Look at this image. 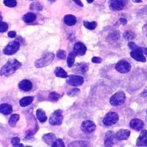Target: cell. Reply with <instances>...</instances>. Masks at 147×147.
<instances>
[{"mask_svg": "<svg viewBox=\"0 0 147 147\" xmlns=\"http://www.w3.org/2000/svg\"><path fill=\"white\" fill-rule=\"evenodd\" d=\"M22 66V63L17 59L10 60L1 68L0 71L1 76L9 77L13 75Z\"/></svg>", "mask_w": 147, "mask_h": 147, "instance_id": "obj_1", "label": "cell"}, {"mask_svg": "<svg viewBox=\"0 0 147 147\" xmlns=\"http://www.w3.org/2000/svg\"><path fill=\"white\" fill-rule=\"evenodd\" d=\"M55 58L53 53H49L40 59H38L35 62V66L38 68L44 67L51 64Z\"/></svg>", "mask_w": 147, "mask_h": 147, "instance_id": "obj_2", "label": "cell"}, {"mask_svg": "<svg viewBox=\"0 0 147 147\" xmlns=\"http://www.w3.org/2000/svg\"><path fill=\"white\" fill-rule=\"evenodd\" d=\"M63 111L60 109L55 111L50 116L49 122L51 125H59L61 124L63 120Z\"/></svg>", "mask_w": 147, "mask_h": 147, "instance_id": "obj_3", "label": "cell"}, {"mask_svg": "<svg viewBox=\"0 0 147 147\" xmlns=\"http://www.w3.org/2000/svg\"><path fill=\"white\" fill-rule=\"evenodd\" d=\"M126 100V96L123 92H117L112 96L110 100V104L117 107L124 104Z\"/></svg>", "mask_w": 147, "mask_h": 147, "instance_id": "obj_4", "label": "cell"}, {"mask_svg": "<svg viewBox=\"0 0 147 147\" xmlns=\"http://www.w3.org/2000/svg\"><path fill=\"white\" fill-rule=\"evenodd\" d=\"M20 44L17 41L10 42L3 49V54L7 55H12L16 54L20 48Z\"/></svg>", "mask_w": 147, "mask_h": 147, "instance_id": "obj_5", "label": "cell"}, {"mask_svg": "<svg viewBox=\"0 0 147 147\" xmlns=\"http://www.w3.org/2000/svg\"><path fill=\"white\" fill-rule=\"evenodd\" d=\"M119 119L117 113L114 112H110L107 113L103 119V123L105 125L109 126L117 123Z\"/></svg>", "mask_w": 147, "mask_h": 147, "instance_id": "obj_6", "label": "cell"}, {"mask_svg": "<svg viewBox=\"0 0 147 147\" xmlns=\"http://www.w3.org/2000/svg\"><path fill=\"white\" fill-rule=\"evenodd\" d=\"M66 82L69 85L73 86H80L84 83V78L80 76L70 75L68 76Z\"/></svg>", "mask_w": 147, "mask_h": 147, "instance_id": "obj_7", "label": "cell"}, {"mask_svg": "<svg viewBox=\"0 0 147 147\" xmlns=\"http://www.w3.org/2000/svg\"><path fill=\"white\" fill-rule=\"evenodd\" d=\"M96 125L93 121L90 120H85L82 122L80 129L84 133H91L96 129Z\"/></svg>", "mask_w": 147, "mask_h": 147, "instance_id": "obj_8", "label": "cell"}, {"mask_svg": "<svg viewBox=\"0 0 147 147\" xmlns=\"http://www.w3.org/2000/svg\"><path fill=\"white\" fill-rule=\"evenodd\" d=\"M117 71L121 74H126L130 71L131 66L127 61L122 60L119 61L115 66Z\"/></svg>", "mask_w": 147, "mask_h": 147, "instance_id": "obj_9", "label": "cell"}, {"mask_svg": "<svg viewBox=\"0 0 147 147\" xmlns=\"http://www.w3.org/2000/svg\"><path fill=\"white\" fill-rule=\"evenodd\" d=\"M88 65L85 62L78 63L73 69V72L75 74H85L88 70Z\"/></svg>", "mask_w": 147, "mask_h": 147, "instance_id": "obj_10", "label": "cell"}, {"mask_svg": "<svg viewBox=\"0 0 147 147\" xmlns=\"http://www.w3.org/2000/svg\"><path fill=\"white\" fill-rule=\"evenodd\" d=\"M109 6L110 9L112 11H120L123 8L124 4L123 0H110Z\"/></svg>", "mask_w": 147, "mask_h": 147, "instance_id": "obj_11", "label": "cell"}, {"mask_svg": "<svg viewBox=\"0 0 147 147\" xmlns=\"http://www.w3.org/2000/svg\"><path fill=\"white\" fill-rule=\"evenodd\" d=\"M86 47L81 42H77L75 44L73 51L77 55H84L86 54Z\"/></svg>", "mask_w": 147, "mask_h": 147, "instance_id": "obj_12", "label": "cell"}, {"mask_svg": "<svg viewBox=\"0 0 147 147\" xmlns=\"http://www.w3.org/2000/svg\"><path fill=\"white\" fill-rule=\"evenodd\" d=\"M140 48L138 49L132 50L130 53L131 56L137 61L145 62L146 61V58L144 56L143 53L140 49Z\"/></svg>", "mask_w": 147, "mask_h": 147, "instance_id": "obj_13", "label": "cell"}, {"mask_svg": "<svg viewBox=\"0 0 147 147\" xmlns=\"http://www.w3.org/2000/svg\"><path fill=\"white\" fill-rule=\"evenodd\" d=\"M130 131L125 129H121L116 132L114 135V137L117 140H126L130 135Z\"/></svg>", "mask_w": 147, "mask_h": 147, "instance_id": "obj_14", "label": "cell"}, {"mask_svg": "<svg viewBox=\"0 0 147 147\" xmlns=\"http://www.w3.org/2000/svg\"><path fill=\"white\" fill-rule=\"evenodd\" d=\"M137 146H147V130H143L136 141Z\"/></svg>", "mask_w": 147, "mask_h": 147, "instance_id": "obj_15", "label": "cell"}, {"mask_svg": "<svg viewBox=\"0 0 147 147\" xmlns=\"http://www.w3.org/2000/svg\"><path fill=\"white\" fill-rule=\"evenodd\" d=\"M19 88L24 92H29L32 89L33 85L31 81L28 80H24L18 84Z\"/></svg>", "mask_w": 147, "mask_h": 147, "instance_id": "obj_16", "label": "cell"}, {"mask_svg": "<svg viewBox=\"0 0 147 147\" xmlns=\"http://www.w3.org/2000/svg\"><path fill=\"white\" fill-rule=\"evenodd\" d=\"M130 126L133 129L139 131L143 129L144 123L139 119L135 118L131 119L130 122Z\"/></svg>", "mask_w": 147, "mask_h": 147, "instance_id": "obj_17", "label": "cell"}, {"mask_svg": "<svg viewBox=\"0 0 147 147\" xmlns=\"http://www.w3.org/2000/svg\"><path fill=\"white\" fill-rule=\"evenodd\" d=\"M114 132L112 131H108L105 136V147H111L113 144L114 137Z\"/></svg>", "mask_w": 147, "mask_h": 147, "instance_id": "obj_18", "label": "cell"}, {"mask_svg": "<svg viewBox=\"0 0 147 147\" xmlns=\"http://www.w3.org/2000/svg\"><path fill=\"white\" fill-rule=\"evenodd\" d=\"M56 135L51 132L45 134L42 137L43 142L49 145H52V144L56 140Z\"/></svg>", "mask_w": 147, "mask_h": 147, "instance_id": "obj_19", "label": "cell"}, {"mask_svg": "<svg viewBox=\"0 0 147 147\" xmlns=\"http://www.w3.org/2000/svg\"><path fill=\"white\" fill-rule=\"evenodd\" d=\"M13 112V107L11 105L3 103L0 105V112L4 115H8Z\"/></svg>", "mask_w": 147, "mask_h": 147, "instance_id": "obj_20", "label": "cell"}, {"mask_svg": "<svg viewBox=\"0 0 147 147\" xmlns=\"http://www.w3.org/2000/svg\"><path fill=\"white\" fill-rule=\"evenodd\" d=\"M64 23L68 26H73L76 24L77 22L76 18L74 15L67 14L64 18Z\"/></svg>", "mask_w": 147, "mask_h": 147, "instance_id": "obj_21", "label": "cell"}, {"mask_svg": "<svg viewBox=\"0 0 147 147\" xmlns=\"http://www.w3.org/2000/svg\"><path fill=\"white\" fill-rule=\"evenodd\" d=\"M36 115L38 119L41 123H45L48 119L45 112L42 109L39 108L36 111Z\"/></svg>", "mask_w": 147, "mask_h": 147, "instance_id": "obj_22", "label": "cell"}, {"mask_svg": "<svg viewBox=\"0 0 147 147\" xmlns=\"http://www.w3.org/2000/svg\"><path fill=\"white\" fill-rule=\"evenodd\" d=\"M34 100V97L31 96H26L20 100V105L22 107H26L32 103Z\"/></svg>", "mask_w": 147, "mask_h": 147, "instance_id": "obj_23", "label": "cell"}, {"mask_svg": "<svg viewBox=\"0 0 147 147\" xmlns=\"http://www.w3.org/2000/svg\"><path fill=\"white\" fill-rule=\"evenodd\" d=\"M36 15L33 13H27L24 15L23 20L25 23L29 24L32 23L36 19Z\"/></svg>", "mask_w": 147, "mask_h": 147, "instance_id": "obj_24", "label": "cell"}, {"mask_svg": "<svg viewBox=\"0 0 147 147\" xmlns=\"http://www.w3.org/2000/svg\"><path fill=\"white\" fill-rule=\"evenodd\" d=\"M55 74L57 77L61 78H67L68 76L67 72L61 67H57L55 69Z\"/></svg>", "mask_w": 147, "mask_h": 147, "instance_id": "obj_25", "label": "cell"}, {"mask_svg": "<svg viewBox=\"0 0 147 147\" xmlns=\"http://www.w3.org/2000/svg\"><path fill=\"white\" fill-rule=\"evenodd\" d=\"M20 116L18 114H12L10 117L8 121V124L11 127L14 128L16 127L17 122L19 120Z\"/></svg>", "mask_w": 147, "mask_h": 147, "instance_id": "obj_26", "label": "cell"}, {"mask_svg": "<svg viewBox=\"0 0 147 147\" xmlns=\"http://www.w3.org/2000/svg\"><path fill=\"white\" fill-rule=\"evenodd\" d=\"M76 56L77 55L74 51L70 52L69 54L67 59V63L69 67H72L74 66Z\"/></svg>", "mask_w": 147, "mask_h": 147, "instance_id": "obj_27", "label": "cell"}, {"mask_svg": "<svg viewBox=\"0 0 147 147\" xmlns=\"http://www.w3.org/2000/svg\"><path fill=\"white\" fill-rule=\"evenodd\" d=\"M83 25L86 29L89 30H94L97 27V23L95 21L89 22L88 21H84Z\"/></svg>", "mask_w": 147, "mask_h": 147, "instance_id": "obj_28", "label": "cell"}, {"mask_svg": "<svg viewBox=\"0 0 147 147\" xmlns=\"http://www.w3.org/2000/svg\"><path fill=\"white\" fill-rule=\"evenodd\" d=\"M124 38L128 41H131L135 38L136 35L130 30L126 31L123 34Z\"/></svg>", "mask_w": 147, "mask_h": 147, "instance_id": "obj_29", "label": "cell"}, {"mask_svg": "<svg viewBox=\"0 0 147 147\" xmlns=\"http://www.w3.org/2000/svg\"><path fill=\"white\" fill-rule=\"evenodd\" d=\"M20 139L18 137H15L13 138L11 140V143L13 147H24V144H23L20 143Z\"/></svg>", "mask_w": 147, "mask_h": 147, "instance_id": "obj_30", "label": "cell"}, {"mask_svg": "<svg viewBox=\"0 0 147 147\" xmlns=\"http://www.w3.org/2000/svg\"><path fill=\"white\" fill-rule=\"evenodd\" d=\"M86 141H75V142H72V143L69 144V147H84V146H86Z\"/></svg>", "mask_w": 147, "mask_h": 147, "instance_id": "obj_31", "label": "cell"}, {"mask_svg": "<svg viewBox=\"0 0 147 147\" xmlns=\"http://www.w3.org/2000/svg\"><path fill=\"white\" fill-rule=\"evenodd\" d=\"M4 4L6 6L9 7H14L17 5L16 0H4Z\"/></svg>", "mask_w": 147, "mask_h": 147, "instance_id": "obj_32", "label": "cell"}, {"mask_svg": "<svg viewBox=\"0 0 147 147\" xmlns=\"http://www.w3.org/2000/svg\"><path fill=\"white\" fill-rule=\"evenodd\" d=\"M51 146L53 147H65V144L61 139H57L52 144Z\"/></svg>", "mask_w": 147, "mask_h": 147, "instance_id": "obj_33", "label": "cell"}, {"mask_svg": "<svg viewBox=\"0 0 147 147\" xmlns=\"http://www.w3.org/2000/svg\"><path fill=\"white\" fill-rule=\"evenodd\" d=\"M60 97H61V95L56 92H52L49 94V98L52 101H57L60 98Z\"/></svg>", "mask_w": 147, "mask_h": 147, "instance_id": "obj_34", "label": "cell"}, {"mask_svg": "<svg viewBox=\"0 0 147 147\" xmlns=\"http://www.w3.org/2000/svg\"><path fill=\"white\" fill-rule=\"evenodd\" d=\"M80 89L78 88H74L68 92L67 95L70 97H75L80 93Z\"/></svg>", "mask_w": 147, "mask_h": 147, "instance_id": "obj_35", "label": "cell"}, {"mask_svg": "<svg viewBox=\"0 0 147 147\" xmlns=\"http://www.w3.org/2000/svg\"><path fill=\"white\" fill-rule=\"evenodd\" d=\"M57 57L59 59L64 60L67 57V52L63 50H59L57 53Z\"/></svg>", "mask_w": 147, "mask_h": 147, "instance_id": "obj_36", "label": "cell"}, {"mask_svg": "<svg viewBox=\"0 0 147 147\" xmlns=\"http://www.w3.org/2000/svg\"><path fill=\"white\" fill-rule=\"evenodd\" d=\"M30 9L33 11H41L42 9V6L38 2H35L31 5Z\"/></svg>", "mask_w": 147, "mask_h": 147, "instance_id": "obj_37", "label": "cell"}, {"mask_svg": "<svg viewBox=\"0 0 147 147\" xmlns=\"http://www.w3.org/2000/svg\"><path fill=\"white\" fill-rule=\"evenodd\" d=\"M108 37H109V39H111L113 41H116V40L119 39L120 36H119V33L118 32H114L108 35Z\"/></svg>", "mask_w": 147, "mask_h": 147, "instance_id": "obj_38", "label": "cell"}, {"mask_svg": "<svg viewBox=\"0 0 147 147\" xmlns=\"http://www.w3.org/2000/svg\"><path fill=\"white\" fill-rule=\"evenodd\" d=\"M8 28V25L6 22L1 21L0 23V32H5L7 30Z\"/></svg>", "mask_w": 147, "mask_h": 147, "instance_id": "obj_39", "label": "cell"}, {"mask_svg": "<svg viewBox=\"0 0 147 147\" xmlns=\"http://www.w3.org/2000/svg\"><path fill=\"white\" fill-rule=\"evenodd\" d=\"M128 46L129 48L132 50L138 49L140 48L137 45H136L135 43L131 42H129V43L128 44Z\"/></svg>", "mask_w": 147, "mask_h": 147, "instance_id": "obj_40", "label": "cell"}, {"mask_svg": "<svg viewBox=\"0 0 147 147\" xmlns=\"http://www.w3.org/2000/svg\"><path fill=\"white\" fill-rule=\"evenodd\" d=\"M102 58L98 57H94L92 59V62L93 63H100L102 62Z\"/></svg>", "mask_w": 147, "mask_h": 147, "instance_id": "obj_41", "label": "cell"}, {"mask_svg": "<svg viewBox=\"0 0 147 147\" xmlns=\"http://www.w3.org/2000/svg\"><path fill=\"white\" fill-rule=\"evenodd\" d=\"M17 35V32L14 31H11L9 32L8 33V36L9 37L11 38H13L15 37Z\"/></svg>", "mask_w": 147, "mask_h": 147, "instance_id": "obj_42", "label": "cell"}, {"mask_svg": "<svg viewBox=\"0 0 147 147\" xmlns=\"http://www.w3.org/2000/svg\"><path fill=\"white\" fill-rule=\"evenodd\" d=\"M73 1L76 4L78 5V6L80 7H83V4H82V1H81L80 0H73Z\"/></svg>", "mask_w": 147, "mask_h": 147, "instance_id": "obj_43", "label": "cell"}, {"mask_svg": "<svg viewBox=\"0 0 147 147\" xmlns=\"http://www.w3.org/2000/svg\"><path fill=\"white\" fill-rule=\"evenodd\" d=\"M143 32L147 38V24L145 25L143 27Z\"/></svg>", "mask_w": 147, "mask_h": 147, "instance_id": "obj_44", "label": "cell"}, {"mask_svg": "<svg viewBox=\"0 0 147 147\" xmlns=\"http://www.w3.org/2000/svg\"><path fill=\"white\" fill-rule=\"evenodd\" d=\"M119 22L123 25H125L127 23V20L125 19L121 18L119 19Z\"/></svg>", "mask_w": 147, "mask_h": 147, "instance_id": "obj_45", "label": "cell"}, {"mask_svg": "<svg viewBox=\"0 0 147 147\" xmlns=\"http://www.w3.org/2000/svg\"><path fill=\"white\" fill-rule=\"evenodd\" d=\"M140 49L142 51V52L147 55V48H143V47H140Z\"/></svg>", "mask_w": 147, "mask_h": 147, "instance_id": "obj_46", "label": "cell"}, {"mask_svg": "<svg viewBox=\"0 0 147 147\" xmlns=\"http://www.w3.org/2000/svg\"><path fill=\"white\" fill-rule=\"evenodd\" d=\"M132 1L134 3H138L142 2V0H132Z\"/></svg>", "mask_w": 147, "mask_h": 147, "instance_id": "obj_47", "label": "cell"}, {"mask_svg": "<svg viewBox=\"0 0 147 147\" xmlns=\"http://www.w3.org/2000/svg\"><path fill=\"white\" fill-rule=\"evenodd\" d=\"M94 0H87V1L88 2L89 4H91V3H92L93 2Z\"/></svg>", "mask_w": 147, "mask_h": 147, "instance_id": "obj_48", "label": "cell"}, {"mask_svg": "<svg viewBox=\"0 0 147 147\" xmlns=\"http://www.w3.org/2000/svg\"><path fill=\"white\" fill-rule=\"evenodd\" d=\"M48 1L50 3H54L55 1H56V0H48Z\"/></svg>", "mask_w": 147, "mask_h": 147, "instance_id": "obj_49", "label": "cell"}, {"mask_svg": "<svg viewBox=\"0 0 147 147\" xmlns=\"http://www.w3.org/2000/svg\"></svg>", "mask_w": 147, "mask_h": 147, "instance_id": "obj_50", "label": "cell"}, {"mask_svg": "<svg viewBox=\"0 0 147 147\" xmlns=\"http://www.w3.org/2000/svg\"><path fill=\"white\" fill-rule=\"evenodd\" d=\"M31 1H32V0H31Z\"/></svg>", "mask_w": 147, "mask_h": 147, "instance_id": "obj_51", "label": "cell"}]
</instances>
